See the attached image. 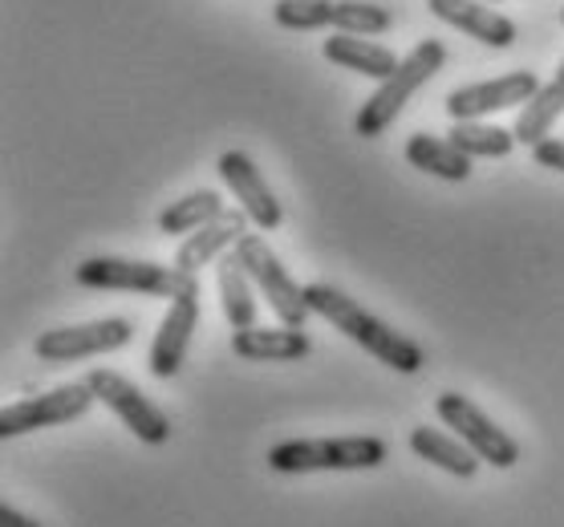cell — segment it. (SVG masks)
I'll return each instance as SVG.
<instances>
[{
	"label": "cell",
	"mask_w": 564,
	"mask_h": 527,
	"mask_svg": "<svg viewBox=\"0 0 564 527\" xmlns=\"http://www.w3.org/2000/svg\"><path fill=\"white\" fill-rule=\"evenodd\" d=\"M228 207H224V195L219 191H192L183 195L180 204H171L159 211V232L163 235H192L207 223H216Z\"/></svg>",
	"instance_id": "44dd1931"
},
{
	"label": "cell",
	"mask_w": 564,
	"mask_h": 527,
	"mask_svg": "<svg viewBox=\"0 0 564 527\" xmlns=\"http://www.w3.org/2000/svg\"><path fill=\"white\" fill-rule=\"evenodd\" d=\"M195 325H199V288H192V293L180 296V300H171L167 317H163V325H159V333H154V341H151V358H147L154 377L167 382V377H175V373L183 370V358H187Z\"/></svg>",
	"instance_id": "7c38bea8"
},
{
	"label": "cell",
	"mask_w": 564,
	"mask_h": 527,
	"mask_svg": "<svg viewBox=\"0 0 564 527\" xmlns=\"http://www.w3.org/2000/svg\"><path fill=\"white\" fill-rule=\"evenodd\" d=\"M272 17L281 29L313 33V29H337V0H276Z\"/></svg>",
	"instance_id": "603a6c76"
},
{
	"label": "cell",
	"mask_w": 564,
	"mask_h": 527,
	"mask_svg": "<svg viewBox=\"0 0 564 527\" xmlns=\"http://www.w3.org/2000/svg\"><path fill=\"white\" fill-rule=\"evenodd\" d=\"M443 62H447L443 41H435V37L419 41V45L402 57V65H398L394 78H386L382 86L370 94V102L358 110V118H354V130H358L361 139H378V134H386V130L394 127V118L406 110V102H411L414 94L423 90L426 81L443 69Z\"/></svg>",
	"instance_id": "3957f363"
},
{
	"label": "cell",
	"mask_w": 564,
	"mask_h": 527,
	"mask_svg": "<svg viewBox=\"0 0 564 527\" xmlns=\"http://www.w3.org/2000/svg\"><path fill=\"white\" fill-rule=\"evenodd\" d=\"M94 402L98 398H94V389L86 382H69V386H57L50 394H37V398H21L0 410V438L69 426L77 418H86V410H90Z\"/></svg>",
	"instance_id": "ba28073f"
},
{
	"label": "cell",
	"mask_w": 564,
	"mask_h": 527,
	"mask_svg": "<svg viewBox=\"0 0 564 527\" xmlns=\"http://www.w3.org/2000/svg\"><path fill=\"white\" fill-rule=\"evenodd\" d=\"M426 9L488 50H512L516 45V21L484 0H426Z\"/></svg>",
	"instance_id": "4fadbf2b"
},
{
	"label": "cell",
	"mask_w": 564,
	"mask_h": 527,
	"mask_svg": "<svg viewBox=\"0 0 564 527\" xmlns=\"http://www.w3.org/2000/svg\"><path fill=\"white\" fill-rule=\"evenodd\" d=\"M484 4H503V0H484Z\"/></svg>",
	"instance_id": "484cf974"
},
{
	"label": "cell",
	"mask_w": 564,
	"mask_h": 527,
	"mask_svg": "<svg viewBox=\"0 0 564 527\" xmlns=\"http://www.w3.org/2000/svg\"><path fill=\"white\" fill-rule=\"evenodd\" d=\"M236 256H240V264L248 268V276H252V284H257V293L272 305L276 321L301 329V325H305V317H308L305 288L289 276V268L281 264V256L269 248V240L248 232L245 240L236 244Z\"/></svg>",
	"instance_id": "5b68a950"
},
{
	"label": "cell",
	"mask_w": 564,
	"mask_h": 527,
	"mask_svg": "<svg viewBox=\"0 0 564 527\" xmlns=\"http://www.w3.org/2000/svg\"><path fill=\"white\" fill-rule=\"evenodd\" d=\"M245 235H248V216L240 207H228L216 223H207V228H199V232H192V235H183L180 252H175V268L195 276L199 268L219 264L228 252H236V244H240Z\"/></svg>",
	"instance_id": "5bb4252c"
},
{
	"label": "cell",
	"mask_w": 564,
	"mask_h": 527,
	"mask_svg": "<svg viewBox=\"0 0 564 527\" xmlns=\"http://www.w3.org/2000/svg\"><path fill=\"white\" fill-rule=\"evenodd\" d=\"M382 438H289L269 450V466L281 475H313V471H373L386 463Z\"/></svg>",
	"instance_id": "7a4b0ae2"
},
{
	"label": "cell",
	"mask_w": 564,
	"mask_h": 527,
	"mask_svg": "<svg viewBox=\"0 0 564 527\" xmlns=\"http://www.w3.org/2000/svg\"><path fill=\"white\" fill-rule=\"evenodd\" d=\"M0 527H41V524L33 519V515L17 512V507H9V503H4V507H0Z\"/></svg>",
	"instance_id": "d4e9b609"
},
{
	"label": "cell",
	"mask_w": 564,
	"mask_h": 527,
	"mask_svg": "<svg viewBox=\"0 0 564 527\" xmlns=\"http://www.w3.org/2000/svg\"><path fill=\"white\" fill-rule=\"evenodd\" d=\"M540 94V78L528 69H512L500 78L475 81V86H459L447 94V114L455 122H484L488 114L512 110V106H528Z\"/></svg>",
	"instance_id": "30bf717a"
},
{
	"label": "cell",
	"mask_w": 564,
	"mask_h": 527,
	"mask_svg": "<svg viewBox=\"0 0 564 527\" xmlns=\"http://www.w3.org/2000/svg\"><path fill=\"white\" fill-rule=\"evenodd\" d=\"M130 337H134V325H130L127 317H102V321L62 325V329L41 333L37 341H33V353H37L45 365H65V361L115 353V349L130 345Z\"/></svg>",
	"instance_id": "9c48e42d"
},
{
	"label": "cell",
	"mask_w": 564,
	"mask_h": 527,
	"mask_svg": "<svg viewBox=\"0 0 564 527\" xmlns=\"http://www.w3.org/2000/svg\"><path fill=\"white\" fill-rule=\"evenodd\" d=\"M216 171H219V179H224V187L236 195V204H240V211H245L248 223H252L257 232H276V228H281V219H284L281 204H276V195H272L269 179H264V171H260L245 151H224Z\"/></svg>",
	"instance_id": "8fae6325"
},
{
	"label": "cell",
	"mask_w": 564,
	"mask_h": 527,
	"mask_svg": "<svg viewBox=\"0 0 564 527\" xmlns=\"http://www.w3.org/2000/svg\"><path fill=\"white\" fill-rule=\"evenodd\" d=\"M435 410H438V418H443V422H447L451 430L479 454V463L496 466V471H508V466L520 463V442H516L508 430H500V422H491L488 414L479 410L471 398H463V394L447 389V394H438L435 398Z\"/></svg>",
	"instance_id": "8992f818"
},
{
	"label": "cell",
	"mask_w": 564,
	"mask_h": 527,
	"mask_svg": "<svg viewBox=\"0 0 564 527\" xmlns=\"http://www.w3.org/2000/svg\"><path fill=\"white\" fill-rule=\"evenodd\" d=\"M532 158H536L540 167L561 171L564 175V139H544L540 146H532Z\"/></svg>",
	"instance_id": "cb8c5ba5"
},
{
	"label": "cell",
	"mask_w": 564,
	"mask_h": 527,
	"mask_svg": "<svg viewBox=\"0 0 564 527\" xmlns=\"http://www.w3.org/2000/svg\"><path fill=\"white\" fill-rule=\"evenodd\" d=\"M406 163L414 171H426V175L447 183L471 179V158L463 155L451 139H438V134H411L406 139Z\"/></svg>",
	"instance_id": "ac0fdd59"
},
{
	"label": "cell",
	"mask_w": 564,
	"mask_h": 527,
	"mask_svg": "<svg viewBox=\"0 0 564 527\" xmlns=\"http://www.w3.org/2000/svg\"><path fill=\"white\" fill-rule=\"evenodd\" d=\"M561 25H564V9H561Z\"/></svg>",
	"instance_id": "4316f807"
},
{
	"label": "cell",
	"mask_w": 564,
	"mask_h": 527,
	"mask_svg": "<svg viewBox=\"0 0 564 527\" xmlns=\"http://www.w3.org/2000/svg\"><path fill=\"white\" fill-rule=\"evenodd\" d=\"M561 114H564V62H561V69H556V78L544 81L536 98L520 110V118H516V127H512L516 142L540 146V142L552 134V127L561 122Z\"/></svg>",
	"instance_id": "ffe728a7"
},
{
	"label": "cell",
	"mask_w": 564,
	"mask_h": 527,
	"mask_svg": "<svg viewBox=\"0 0 564 527\" xmlns=\"http://www.w3.org/2000/svg\"><path fill=\"white\" fill-rule=\"evenodd\" d=\"M467 158H508L516 146V134L503 127H488V122H455L447 134Z\"/></svg>",
	"instance_id": "7402d4cb"
},
{
	"label": "cell",
	"mask_w": 564,
	"mask_h": 527,
	"mask_svg": "<svg viewBox=\"0 0 564 527\" xmlns=\"http://www.w3.org/2000/svg\"><path fill=\"white\" fill-rule=\"evenodd\" d=\"M411 450L426 463H435L438 471H447L455 479H471L479 471V454H475L463 438H451L435 426H414L411 430Z\"/></svg>",
	"instance_id": "d6986e66"
},
{
	"label": "cell",
	"mask_w": 564,
	"mask_h": 527,
	"mask_svg": "<svg viewBox=\"0 0 564 527\" xmlns=\"http://www.w3.org/2000/svg\"><path fill=\"white\" fill-rule=\"evenodd\" d=\"M231 353L240 361H301L313 353L305 329L293 325H269V329H245V333H231Z\"/></svg>",
	"instance_id": "9a60e30c"
},
{
	"label": "cell",
	"mask_w": 564,
	"mask_h": 527,
	"mask_svg": "<svg viewBox=\"0 0 564 527\" xmlns=\"http://www.w3.org/2000/svg\"><path fill=\"white\" fill-rule=\"evenodd\" d=\"M77 284L94 293H139V296H167L180 300L192 288H199L192 272L175 264H154V260H127V256H94L77 264Z\"/></svg>",
	"instance_id": "277c9868"
},
{
	"label": "cell",
	"mask_w": 564,
	"mask_h": 527,
	"mask_svg": "<svg viewBox=\"0 0 564 527\" xmlns=\"http://www.w3.org/2000/svg\"><path fill=\"white\" fill-rule=\"evenodd\" d=\"M305 300H308V312L325 317L337 333H346L354 345H361L370 358H378L382 365H390V370L419 373L426 365V353L414 337L390 329L382 317H373L370 309H361L354 296H346L341 288H334V284H308Z\"/></svg>",
	"instance_id": "6da1fadb"
},
{
	"label": "cell",
	"mask_w": 564,
	"mask_h": 527,
	"mask_svg": "<svg viewBox=\"0 0 564 527\" xmlns=\"http://www.w3.org/2000/svg\"><path fill=\"white\" fill-rule=\"evenodd\" d=\"M216 288H219V305H224V317L236 333H245L257 325V284L248 276V268L240 264L236 252L216 264Z\"/></svg>",
	"instance_id": "e0dca14e"
},
{
	"label": "cell",
	"mask_w": 564,
	"mask_h": 527,
	"mask_svg": "<svg viewBox=\"0 0 564 527\" xmlns=\"http://www.w3.org/2000/svg\"><path fill=\"white\" fill-rule=\"evenodd\" d=\"M321 53H325V62L341 65V69H354V74H361V78H394L398 74V57L386 45H378V41L370 37H354V33H334V37L321 45Z\"/></svg>",
	"instance_id": "2e32d148"
},
{
	"label": "cell",
	"mask_w": 564,
	"mask_h": 527,
	"mask_svg": "<svg viewBox=\"0 0 564 527\" xmlns=\"http://www.w3.org/2000/svg\"><path fill=\"white\" fill-rule=\"evenodd\" d=\"M86 386L94 389V398L102 402L106 410H115L122 422H127V430L139 442H147V447H163L171 438V418L159 406H154L147 394H142L134 382H127L122 373L115 370H90L86 373Z\"/></svg>",
	"instance_id": "52a82bcc"
}]
</instances>
